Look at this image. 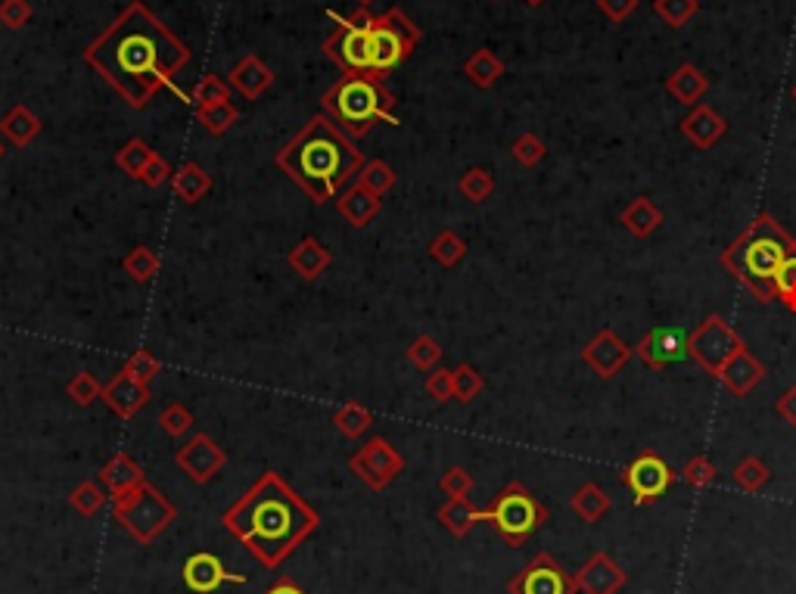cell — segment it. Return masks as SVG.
<instances>
[{
  "instance_id": "cell-57",
  "label": "cell",
  "mask_w": 796,
  "mask_h": 594,
  "mask_svg": "<svg viewBox=\"0 0 796 594\" xmlns=\"http://www.w3.org/2000/svg\"><path fill=\"white\" fill-rule=\"evenodd\" d=\"M778 414H781V420L784 423H790V427H796V386H790V389H784L781 392V399H778Z\"/></svg>"
},
{
  "instance_id": "cell-58",
  "label": "cell",
  "mask_w": 796,
  "mask_h": 594,
  "mask_svg": "<svg viewBox=\"0 0 796 594\" xmlns=\"http://www.w3.org/2000/svg\"><path fill=\"white\" fill-rule=\"evenodd\" d=\"M265 594H308V591H305V588H302V585H299L293 576H280V579H277V582H274V585H271Z\"/></svg>"
},
{
  "instance_id": "cell-5",
  "label": "cell",
  "mask_w": 796,
  "mask_h": 594,
  "mask_svg": "<svg viewBox=\"0 0 796 594\" xmlns=\"http://www.w3.org/2000/svg\"><path fill=\"white\" fill-rule=\"evenodd\" d=\"M324 116L333 119L352 140L367 137L380 122L392 119L395 94L386 88V81L374 72L339 75L321 97Z\"/></svg>"
},
{
  "instance_id": "cell-31",
  "label": "cell",
  "mask_w": 796,
  "mask_h": 594,
  "mask_svg": "<svg viewBox=\"0 0 796 594\" xmlns=\"http://www.w3.org/2000/svg\"><path fill=\"white\" fill-rule=\"evenodd\" d=\"M613 507V498L607 495L604 486L597 483H585L573 492L570 498V511L582 520V523H601L607 517V511Z\"/></svg>"
},
{
  "instance_id": "cell-11",
  "label": "cell",
  "mask_w": 796,
  "mask_h": 594,
  "mask_svg": "<svg viewBox=\"0 0 796 594\" xmlns=\"http://www.w3.org/2000/svg\"><path fill=\"white\" fill-rule=\"evenodd\" d=\"M349 467L367 489L383 492V489H389L395 483L398 476H402L405 458L392 442H386L383 436H374V439H367L349 458Z\"/></svg>"
},
{
  "instance_id": "cell-22",
  "label": "cell",
  "mask_w": 796,
  "mask_h": 594,
  "mask_svg": "<svg viewBox=\"0 0 796 594\" xmlns=\"http://www.w3.org/2000/svg\"><path fill=\"white\" fill-rule=\"evenodd\" d=\"M725 131H728V122H725L709 103H697V106H691L688 116L681 119V134H685L697 150L716 147V140H722Z\"/></svg>"
},
{
  "instance_id": "cell-29",
  "label": "cell",
  "mask_w": 796,
  "mask_h": 594,
  "mask_svg": "<svg viewBox=\"0 0 796 594\" xmlns=\"http://www.w3.org/2000/svg\"><path fill=\"white\" fill-rule=\"evenodd\" d=\"M439 523L454 535V539H467V535L482 523V511L470 498H448L439 507Z\"/></svg>"
},
{
  "instance_id": "cell-41",
  "label": "cell",
  "mask_w": 796,
  "mask_h": 594,
  "mask_svg": "<svg viewBox=\"0 0 796 594\" xmlns=\"http://www.w3.org/2000/svg\"><path fill=\"white\" fill-rule=\"evenodd\" d=\"M734 483L741 486L744 492H750V495H756V492H762L765 489V483H769L772 479V473H769V467H765V461L762 458H756V455H747L741 464L734 467Z\"/></svg>"
},
{
  "instance_id": "cell-44",
  "label": "cell",
  "mask_w": 796,
  "mask_h": 594,
  "mask_svg": "<svg viewBox=\"0 0 796 594\" xmlns=\"http://www.w3.org/2000/svg\"><path fill=\"white\" fill-rule=\"evenodd\" d=\"M697 10H700V0H653V13L672 28L688 25L697 16Z\"/></svg>"
},
{
  "instance_id": "cell-54",
  "label": "cell",
  "mask_w": 796,
  "mask_h": 594,
  "mask_svg": "<svg viewBox=\"0 0 796 594\" xmlns=\"http://www.w3.org/2000/svg\"><path fill=\"white\" fill-rule=\"evenodd\" d=\"M35 10L28 0H0V22H4L10 32H22V28L32 22Z\"/></svg>"
},
{
  "instance_id": "cell-2",
  "label": "cell",
  "mask_w": 796,
  "mask_h": 594,
  "mask_svg": "<svg viewBox=\"0 0 796 594\" xmlns=\"http://www.w3.org/2000/svg\"><path fill=\"white\" fill-rule=\"evenodd\" d=\"M221 526L265 570H277L321 526V514L280 473L268 470L221 514Z\"/></svg>"
},
{
  "instance_id": "cell-56",
  "label": "cell",
  "mask_w": 796,
  "mask_h": 594,
  "mask_svg": "<svg viewBox=\"0 0 796 594\" xmlns=\"http://www.w3.org/2000/svg\"><path fill=\"white\" fill-rule=\"evenodd\" d=\"M638 4L641 0H597V10H601L613 25H619L638 10Z\"/></svg>"
},
{
  "instance_id": "cell-34",
  "label": "cell",
  "mask_w": 796,
  "mask_h": 594,
  "mask_svg": "<svg viewBox=\"0 0 796 594\" xmlns=\"http://www.w3.org/2000/svg\"><path fill=\"white\" fill-rule=\"evenodd\" d=\"M109 501V492L103 489L100 479H84V483H78L72 492H69V504H72V511L81 514V517H97L103 507Z\"/></svg>"
},
{
  "instance_id": "cell-42",
  "label": "cell",
  "mask_w": 796,
  "mask_h": 594,
  "mask_svg": "<svg viewBox=\"0 0 796 594\" xmlns=\"http://www.w3.org/2000/svg\"><path fill=\"white\" fill-rule=\"evenodd\" d=\"M224 100H231V84H227L224 78H218V75H203L190 91V103L196 109L215 106V103H224Z\"/></svg>"
},
{
  "instance_id": "cell-3",
  "label": "cell",
  "mask_w": 796,
  "mask_h": 594,
  "mask_svg": "<svg viewBox=\"0 0 796 594\" xmlns=\"http://www.w3.org/2000/svg\"><path fill=\"white\" fill-rule=\"evenodd\" d=\"M274 165L318 206L330 203L352 178H358L364 156L355 140L333 119L311 116L274 156Z\"/></svg>"
},
{
  "instance_id": "cell-25",
  "label": "cell",
  "mask_w": 796,
  "mask_h": 594,
  "mask_svg": "<svg viewBox=\"0 0 796 594\" xmlns=\"http://www.w3.org/2000/svg\"><path fill=\"white\" fill-rule=\"evenodd\" d=\"M336 209L352 224V228H367V224L380 215V196L367 193L361 184H355L346 193L336 196Z\"/></svg>"
},
{
  "instance_id": "cell-12",
  "label": "cell",
  "mask_w": 796,
  "mask_h": 594,
  "mask_svg": "<svg viewBox=\"0 0 796 594\" xmlns=\"http://www.w3.org/2000/svg\"><path fill=\"white\" fill-rule=\"evenodd\" d=\"M675 470L657 455V451H641V455L619 473V483L632 492L635 504H657L675 483Z\"/></svg>"
},
{
  "instance_id": "cell-37",
  "label": "cell",
  "mask_w": 796,
  "mask_h": 594,
  "mask_svg": "<svg viewBox=\"0 0 796 594\" xmlns=\"http://www.w3.org/2000/svg\"><path fill=\"white\" fill-rule=\"evenodd\" d=\"M122 268H125V274L134 280V284H150V280L159 274L162 262H159V256L150 246H134V249H128V256L122 259Z\"/></svg>"
},
{
  "instance_id": "cell-33",
  "label": "cell",
  "mask_w": 796,
  "mask_h": 594,
  "mask_svg": "<svg viewBox=\"0 0 796 594\" xmlns=\"http://www.w3.org/2000/svg\"><path fill=\"white\" fill-rule=\"evenodd\" d=\"M333 423H336V430L343 433L346 439H358L361 433H367V430L374 427V414L367 411L361 402L349 399V402H343V405L336 408Z\"/></svg>"
},
{
  "instance_id": "cell-24",
  "label": "cell",
  "mask_w": 796,
  "mask_h": 594,
  "mask_svg": "<svg viewBox=\"0 0 796 594\" xmlns=\"http://www.w3.org/2000/svg\"><path fill=\"white\" fill-rule=\"evenodd\" d=\"M287 262H290V268H293L302 280H315V277H321V274L330 268L333 256H330V249H327L318 237H302V240L290 249Z\"/></svg>"
},
{
  "instance_id": "cell-43",
  "label": "cell",
  "mask_w": 796,
  "mask_h": 594,
  "mask_svg": "<svg viewBox=\"0 0 796 594\" xmlns=\"http://www.w3.org/2000/svg\"><path fill=\"white\" fill-rule=\"evenodd\" d=\"M405 355H408V361L417 367V371H426V374H430V371H436L439 361H442V346L436 343L433 336L420 333V336L414 339V343L408 346Z\"/></svg>"
},
{
  "instance_id": "cell-35",
  "label": "cell",
  "mask_w": 796,
  "mask_h": 594,
  "mask_svg": "<svg viewBox=\"0 0 796 594\" xmlns=\"http://www.w3.org/2000/svg\"><path fill=\"white\" fill-rule=\"evenodd\" d=\"M237 119H240V109H237L231 100L196 109V122L203 125V131L212 134V137H224L227 131H231V128L237 125Z\"/></svg>"
},
{
  "instance_id": "cell-52",
  "label": "cell",
  "mask_w": 796,
  "mask_h": 594,
  "mask_svg": "<svg viewBox=\"0 0 796 594\" xmlns=\"http://www.w3.org/2000/svg\"><path fill=\"white\" fill-rule=\"evenodd\" d=\"M473 486H476V479H473V473L464 470V467H448V470L442 473V479H439V489H442L448 498H470Z\"/></svg>"
},
{
  "instance_id": "cell-28",
  "label": "cell",
  "mask_w": 796,
  "mask_h": 594,
  "mask_svg": "<svg viewBox=\"0 0 796 594\" xmlns=\"http://www.w3.org/2000/svg\"><path fill=\"white\" fill-rule=\"evenodd\" d=\"M666 91L681 103V106H697L706 91H709V78L694 66V63H681L669 78H666Z\"/></svg>"
},
{
  "instance_id": "cell-13",
  "label": "cell",
  "mask_w": 796,
  "mask_h": 594,
  "mask_svg": "<svg viewBox=\"0 0 796 594\" xmlns=\"http://www.w3.org/2000/svg\"><path fill=\"white\" fill-rule=\"evenodd\" d=\"M576 576H570L560 560L548 551L535 554L526 567L507 582V594H576Z\"/></svg>"
},
{
  "instance_id": "cell-30",
  "label": "cell",
  "mask_w": 796,
  "mask_h": 594,
  "mask_svg": "<svg viewBox=\"0 0 796 594\" xmlns=\"http://www.w3.org/2000/svg\"><path fill=\"white\" fill-rule=\"evenodd\" d=\"M172 190H175V196L181 203L196 206L212 190V175L199 162H184L178 172L172 175Z\"/></svg>"
},
{
  "instance_id": "cell-38",
  "label": "cell",
  "mask_w": 796,
  "mask_h": 594,
  "mask_svg": "<svg viewBox=\"0 0 796 594\" xmlns=\"http://www.w3.org/2000/svg\"><path fill=\"white\" fill-rule=\"evenodd\" d=\"M430 256L442 265V268H454V265H461L464 256H467V240L458 234V231H439L430 243Z\"/></svg>"
},
{
  "instance_id": "cell-49",
  "label": "cell",
  "mask_w": 796,
  "mask_h": 594,
  "mask_svg": "<svg viewBox=\"0 0 796 594\" xmlns=\"http://www.w3.org/2000/svg\"><path fill=\"white\" fill-rule=\"evenodd\" d=\"M510 156H514L523 168H535L538 162L548 156V147H545V140L538 137V134L526 131V134H520L514 140V147H510Z\"/></svg>"
},
{
  "instance_id": "cell-18",
  "label": "cell",
  "mask_w": 796,
  "mask_h": 594,
  "mask_svg": "<svg viewBox=\"0 0 796 594\" xmlns=\"http://www.w3.org/2000/svg\"><path fill=\"white\" fill-rule=\"evenodd\" d=\"M629 585V573L607 551H594L576 570V588L585 594H619Z\"/></svg>"
},
{
  "instance_id": "cell-59",
  "label": "cell",
  "mask_w": 796,
  "mask_h": 594,
  "mask_svg": "<svg viewBox=\"0 0 796 594\" xmlns=\"http://www.w3.org/2000/svg\"><path fill=\"white\" fill-rule=\"evenodd\" d=\"M523 4H526V7H542L545 0H523Z\"/></svg>"
},
{
  "instance_id": "cell-47",
  "label": "cell",
  "mask_w": 796,
  "mask_h": 594,
  "mask_svg": "<svg viewBox=\"0 0 796 594\" xmlns=\"http://www.w3.org/2000/svg\"><path fill=\"white\" fill-rule=\"evenodd\" d=\"M159 427L172 436V439H181L187 436V430L193 427V411L181 402H168L162 411H159Z\"/></svg>"
},
{
  "instance_id": "cell-51",
  "label": "cell",
  "mask_w": 796,
  "mask_h": 594,
  "mask_svg": "<svg viewBox=\"0 0 796 594\" xmlns=\"http://www.w3.org/2000/svg\"><path fill=\"white\" fill-rule=\"evenodd\" d=\"M716 467H713V461H709L706 455H694L685 467H681V479H685V483L691 486V489H706V486H713L716 483Z\"/></svg>"
},
{
  "instance_id": "cell-19",
  "label": "cell",
  "mask_w": 796,
  "mask_h": 594,
  "mask_svg": "<svg viewBox=\"0 0 796 594\" xmlns=\"http://www.w3.org/2000/svg\"><path fill=\"white\" fill-rule=\"evenodd\" d=\"M100 399H103V405L112 414H116V417L131 420V417H137V411H144L150 405L153 395H150V386L137 383L125 371H119L109 383H103V395H100Z\"/></svg>"
},
{
  "instance_id": "cell-1",
  "label": "cell",
  "mask_w": 796,
  "mask_h": 594,
  "mask_svg": "<svg viewBox=\"0 0 796 594\" xmlns=\"http://www.w3.org/2000/svg\"><path fill=\"white\" fill-rule=\"evenodd\" d=\"M81 56L125 106L147 109L190 63V47L144 0H131Z\"/></svg>"
},
{
  "instance_id": "cell-9",
  "label": "cell",
  "mask_w": 796,
  "mask_h": 594,
  "mask_svg": "<svg viewBox=\"0 0 796 594\" xmlns=\"http://www.w3.org/2000/svg\"><path fill=\"white\" fill-rule=\"evenodd\" d=\"M371 25H374V13L358 7L352 16L339 19L336 28L327 35L321 50L343 75L371 72Z\"/></svg>"
},
{
  "instance_id": "cell-8",
  "label": "cell",
  "mask_w": 796,
  "mask_h": 594,
  "mask_svg": "<svg viewBox=\"0 0 796 594\" xmlns=\"http://www.w3.org/2000/svg\"><path fill=\"white\" fill-rule=\"evenodd\" d=\"M423 32L420 25L402 10V7H389L386 13L374 16L371 25V72L386 81L405 60H411V53L417 50Z\"/></svg>"
},
{
  "instance_id": "cell-10",
  "label": "cell",
  "mask_w": 796,
  "mask_h": 594,
  "mask_svg": "<svg viewBox=\"0 0 796 594\" xmlns=\"http://www.w3.org/2000/svg\"><path fill=\"white\" fill-rule=\"evenodd\" d=\"M744 349V339L737 333L722 315H706L703 324H697V330H691L688 336V358H694L709 377L722 374V367L728 364V358L734 352Z\"/></svg>"
},
{
  "instance_id": "cell-32",
  "label": "cell",
  "mask_w": 796,
  "mask_h": 594,
  "mask_svg": "<svg viewBox=\"0 0 796 594\" xmlns=\"http://www.w3.org/2000/svg\"><path fill=\"white\" fill-rule=\"evenodd\" d=\"M464 75L476 84L479 91H489L495 88V84L501 81L504 75V63H501V56L489 47H479L467 56V63H464Z\"/></svg>"
},
{
  "instance_id": "cell-7",
  "label": "cell",
  "mask_w": 796,
  "mask_h": 594,
  "mask_svg": "<svg viewBox=\"0 0 796 594\" xmlns=\"http://www.w3.org/2000/svg\"><path fill=\"white\" fill-rule=\"evenodd\" d=\"M112 517L131 535L137 545H153L159 535L175 523L178 507L168 501L156 486L144 483L134 492L112 498Z\"/></svg>"
},
{
  "instance_id": "cell-39",
  "label": "cell",
  "mask_w": 796,
  "mask_h": 594,
  "mask_svg": "<svg viewBox=\"0 0 796 594\" xmlns=\"http://www.w3.org/2000/svg\"><path fill=\"white\" fill-rule=\"evenodd\" d=\"M156 156V150L147 144V140H140V137H131L128 144L116 153V165L122 168V172L134 181H140V175H144V168L150 165V159Z\"/></svg>"
},
{
  "instance_id": "cell-40",
  "label": "cell",
  "mask_w": 796,
  "mask_h": 594,
  "mask_svg": "<svg viewBox=\"0 0 796 594\" xmlns=\"http://www.w3.org/2000/svg\"><path fill=\"white\" fill-rule=\"evenodd\" d=\"M458 190H461L464 200H470V203H486L489 196L495 193V178H492L489 168L473 165V168H467V172L461 175Z\"/></svg>"
},
{
  "instance_id": "cell-55",
  "label": "cell",
  "mask_w": 796,
  "mask_h": 594,
  "mask_svg": "<svg viewBox=\"0 0 796 594\" xmlns=\"http://www.w3.org/2000/svg\"><path fill=\"white\" fill-rule=\"evenodd\" d=\"M172 175H175V168L168 165V162L156 153V156L150 159V165L144 168V175H140V184H147V187L156 190V187H162V184L172 181Z\"/></svg>"
},
{
  "instance_id": "cell-48",
  "label": "cell",
  "mask_w": 796,
  "mask_h": 594,
  "mask_svg": "<svg viewBox=\"0 0 796 594\" xmlns=\"http://www.w3.org/2000/svg\"><path fill=\"white\" fill-rule=\"evenodd\" d=\"M486 389V380H482V374L476 371L473 364H458L454 367V399L458 402H473L476 395Z\"/></svg>"
},
{
  "instance_id": "cell-4",
  "label": "cell",
  "mask_w": 796,
  "mask_h": 594,
  "mask_svg": "<svg viewBox=\"0 0 796 594\" xmlns=\"http://www.w3.org/2000/svg\"><path fill=\"white\" fill-rule=\"evenodd\" d=\"M790 256H796V240L772 215H756L744 234L722 252L719 262L728 274H734L737 284H744L756 296V302H772L775 274Z\"/></svg>"
},
{
  "instance_id": "cell-14",
  "label": "cell",
  "mask_w": 796,
  "mask_h": 594,
  "mask_svg": "<svg viewBox=\"0 0 796 594\" xmlns=\"http://www.w3.org/2000/svg\"><path fill=\"white\" fill-rule=\"evenodd\" d=\"M175 464L193 479L196 486H206L224 470L227 464V451L209 436V433H196L175 451Z\"/></svg>"
},
{
  "instance_id": "cell-20",
  "label": "cell",
  "mask_w": 796,
  "mask_h": 594,
  "mask_svg": "<svg viewBox=\"0 0 796 594\" xmlns=\"http://www.w3.org/2000/svg\"><path fill=\"white\" fill-rule=\"evenodd\" d=\"M274 81H277L274 69L255 53H243L240 60L234 63V69L227 72V84H231V91H237L246 100H262V94L274 88Z\"/></svg>"
},
{
  "instance_id": "cell-21",
  "label": "cell",
  "mask_w": 796,
  "mask_h": 594,
  "mask_svg": "<svg viewBox=\"0 0 796 594\" xmlns=\"http://www.w3.org/2000/svg\"><path fill=\"white\" fill-rule=\"evenodd\" d=\"M97 479L103 483V489L109 492V498H119L125 492H134L137 486L147 483V473L140 467L128 451H116L97 473Z\"/></svg>"
},
{
  "instance_id": "cell-45",
  "label": "cell",
  "mask_w": 796,
  "mask_h": 594,
  "mask_svg": "<svg viewBox=\"0 0 796 594\" xmlns=\"http://www.w3.org/2000/svg\"><path fill=\"white\" fill-rule=\"evenodd\" d=\"M122 371H125L131 380L150 386V383L162 374V361H159L150 349H137V352L122 364Z\"/></svg>"
},
{
  "instance_id": "cell-6",
  "label": "cell",
  "mask_w": 796,
  "mask_h": 594,
  "mask_svg": "<svg viewBox=\"0 0 796 594\" xmlns=\"http://www.w3.org/2000/svg\"><path fill=\"white\" fill-rule=\"evenodd\" d=\"M548 507L538 501L520 479L510 483L492 498L489 507H482V523H489L510 548H523L529 535L548 523Z\"/></svg>"
},
{
  "instance_id": "cell-26",
  "label": "cell",
  "mask_w": 796,
  "mask_h": 594,
  "mask_svg": "<svg viewBox=\"0 0 796 594\" xmlns=\"http://www.w3.org/2000/svg\"><path fill=\"white\" fill-rule=\"evenodd\" d=\"M619 221L625 224V231L638 240H647L650 234H657L663 224V209L650 200V196H635V200L619 212Z\"/></svg>"
},
{
  "instance_id": "cell-53",
  "label": "cell",
  "mask_w": 796,
  "mask_h": 594,
  "mask_svg": "<svg viewBox=\"0 0 796 594\" xmlns=\"http://www.w3.org/2000/svg\"><path fill=\"white\" fill-rule=\"evenodd\" d=\"M423 389L439 405L451 402L454 399V371H448V367H436V371H430V377H426Z\"/></svg>"
},
{
  "instance_id": "cell-27",
  "label": "cell",
  "mask_w": 796,
  "mask_h": 594,
  "mask_svg": "<svg viewBox=\"0 0 796 594\" xmlns=\"http://www.w3.org/2000/svg\"><path fill=\"white\" fill-rule=\"evenodd\" d=\"M38 134H41V119L25 103H16L10 112H4V119H0V137H4L7 144H13L16 150L28 147Z\"/></svg>"
},
{
  "instance_id": "cell-36",
  "label": "cell",
  "mask_w": 796,
  "mask_h": 594,
  "mask_svg": "<svg viewBox=\"0 0 796 594\" xmlns=\"http://www.w3.org/2000/svg\"><path fill=\"white\" fill-rule=\"evenodd\" d=\"M358 184L367 190V193H374V196H383L398 184V175H395V168L383 159H371V162H364L361 165V172H358Z\"/></svg>"
},
{
  "instance_id": "cell-17",
  "label": "cell",
  "mask_w": 796,
  "mask_h": 594,
  "mask_svg": "<svg viewBox=\"0 0 796 594\" xmlns=\"http://www.w3.org/2000/svg\"><path fill=\"white\" fill-rule=\"evenodd\" d=\"M181 576H184V585H187L193 594H215L221 585H246V576L231 573V570H227L224 563H221L215 554H209V551H196V554H190L187 563H184V570H181Z\"/></svg>"
},
{
  "instance_id": "cell-23",
  "label": "cell",
  "mask_w": 796,
  "mask_h": 594,
  "mask_svg": "<svg viewBox=\"0 0 796 594\" xmlns=\"http://www.w3.org/2000/svg\"><path fill=\"white\" fill-rule=\"evenodd\" d=\"M719 380L734 392V395H750L762 380H765V367H762V361L744 346L741 352H734L731 358H728V364L722 367V374H719Z\"/></svg>"
},
{
  "instance_id": "cell-61",
  "label": "cell",
  "mask_w": 796,
  "mask_h": 594,
  "mask_svg": "<svg viewBox=\"0 0 796 594\" xmlns=\"http://www.w3.org/2000/svg\"><path fill=\"white\" fill-rule=\"evenodd\" d=\"M4 153H7V150H4V140H0V159H4Z\"/></svg>"
},
{
  "instance_id": "cell-60",
  "label": "cell",
  "mask_w": 796,
  "mask_h": 594,
  "mask_svg": "<svg viewBox=\"0 0 796 594\" xmlns=\"http://www.w3.org/2000/svg\"><path fill=\"white\" fill-rule=\"evenodd\" d=\"M355 4H358V7H364V10H367V7H371V4H374V0H355Z\"/></svg>"
},
{
  "instance_id": "cell-62",
  "label": "cell",
  "mask_w": 796,
  "mask_h": 594,
  "mask_svg": "<svg viewBox=\"0 0 796 594\" xmlns=\"http://www.w3.org/2000/svg\"><path fill=\"white\" fill-rule=\"evenodd\" d=\"M793 100H796V84H793Z\"/></svg>"
},
{
  "instance_id": "cell-16",
  "label": "cell",
  "mask_w": 796,
  "mask_h": 594,
  "mask_svg": "<svg viewBox=\"0 0 796 594\" xmlns=\"http://www.w3.org/2000/svg\"><path fill=\"white\" fill-rule=\"evenodd\" d=\"M635 355V349H629L622 343V339L613 333V327H604L597 336L588 339V346L582 349V361L591 367V371L601 377V380H613L629 358Z\"/></svg>"
},
{
  "instance_id": "cell-50",
  "label": "cell",
  "mask_w": 796,
  "mask_h": 594,
  "mask_svg": "<svg viewBox=\"0 0 796 594\" xmlns=\"http://www.w3.org/2000/svg\"><path fill=\"white\" fill-rule=\"evenodd\" d=\"M775 299L796 315V256H790L775 274Z\"/></svg>"
},
{
  "instance_id": "cell-46",
  "label": "cell",
  "mask_w": 796,
  "mask_h": 594,
  "mask_svg": "<svg viewBox=\"0 0 796 594\" xmlns=\"http://www.w3.org/2000/svg\"><path fill=\"white\" fill-rule=\"evenodd\" d=\"M66 395L69 399L78 405V408H91L100 395H103V383L94 377V374H88V371H78L69 383H66Z\"/></svg>"
},
{
  "instance_id": "cell-15",
  "label": "cell",
  "mask_w": 796,
  "mask_h": 594,
  "mask_svg": "<svg viewBox=\"0 0 796 594\" xmlns=\"http://www.w3.org/2000/svg\"><path fill=\"white\" fill-rule=\"evenodd\" d=\"M688 336L681 327H653L644 333L635 346V355L653 367V371H663L666 364H675L681 358H688Z\"/></svg>"
}]
</instances>
